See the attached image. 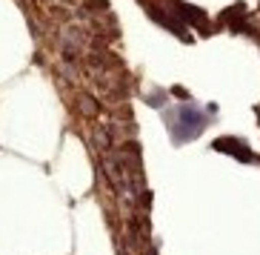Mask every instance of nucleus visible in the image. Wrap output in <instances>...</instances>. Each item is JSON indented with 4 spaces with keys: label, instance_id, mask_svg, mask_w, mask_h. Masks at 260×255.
Returning <instances> with one entry per match:
<instances>
[{
    "label": "nucleus",
    "instance_id": "obj_1",
    "mask_svg": "<svg viewBox=\"0 0 260 255\" xmlns=\"http://www.w3.org/2000/svg\"><path fill=\"white\" fill-rule=\"evenodd\" d=\"M166 124H169V132H172V140L175 144H186V140L198 138L203 132L206 115L194 103H180V106H175V112L166 115Z\"/></svg>",
    "mask_w": 260,
    "mask_h": 255
},
{
    "label": "nucleus",
    "instance_id": "obj_2",
    "mask_svg": "<svg viewBox=\"0 0 260 255\" xmlns=\"http://www.w3.org/2000/svg\"><path fill=\"white\" fill-rule=\"evenodd\" d=\"M214 149H220V152H229L235 155V158H243V161H252V152H246V144L243 140H235V138H220L214 140Z\"/></svg>",
    "mask_w": 260,
    "mask_h": 255
}]
</instances>
